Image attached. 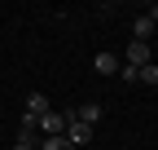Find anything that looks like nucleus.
I'll list each match as a JSON object with an SVG mask.
<instances>
[{
	"mask_svg": "<svg viewBox=\"0 0 158 150\" xmlns=\"http://www.w3.org/2000/svg\"><path fill=\"white\" fill-rule=\"evenodd\" d=\"M40 150H75L66 137H40Z\"/></svg>",
	"mask_w": 158,
	"mask_h": 150,
	"instance_id": "6e6552de",
	"label": "nucleus"
},
{
	"mask_svg": "<svg viewBox=\"0 0 158 150\" xmlns=\"http://www.w3.org/2000/svg\"><path fill=\"white\" fill-rule=\"evenodd\" d=\"M149 31H154V22H149L145 13H141V18H136V22H132V35H136V40H141V44H149Z\"/></svg>",
	"mask_w": 158,
	"mask_h": 150,
	"instance_id": "0eeeda50",
	"label": "nucleus"
},
{
	"mask_svg": "<svg viewBox=\"0 0 158 150\" xmlns=\"http://www.w3.org/2000/svg\"><path fill=\"white\" fill-rule=\"evenodd\" d=\"M92 66H97V75H118V66H123V62H118L114 53H97Z\"/></svg>",
	"mask_w": 158,
	"mask_h": 150,
	"instance_id": "39448f33",
	"label": "nucleus"
},
{
	"mask_svg": "<svg viewBox=\"0 0 158 150\" xmlns=\"http://www.w3.org/2000/svg\"><path fill=\"white\" fill-rule=\"evenodd\" d=\"M70 119H79L75 110H48V115L40 119V133H44V137H66V124Z\"/></svg>",
	"mask_w": 158,
	"mask_h": 150,
	"instance_id": "f257e3e1",
	"label": "nucleus"
},
{
	"mask_svg": "<svg viewBox=\"0 0 158 150\" xmlns=\"http://www.w3.org/2000/svg\"><path fill=\"white\" fill-rule=\"evenodd\" d=\"M141 84H158V66H154V62L141 66Z\"/></svg>",
	"mask_w": 158,
	"mask_h": 150,
	"instance_id": "9b49d317",
	"label": "nucleus"
},
{
	"mask_svg": "<svg viewBox=\"0 0 158 150\" xmlns=\"http://www.w3.org/2000/svg\"><path fill=\"white\" fill-rule=\"evenodd\" d=\"M48 110H53V106H48V97H44V93H27V115H35V119H44Z\"/></svg>",
	"mask_w": 158,
	"mask_h": 150,
	"instance_id": "7ed1b4c3",
	"label": "nucleus"
},
{
	"mask_svg": "<svg viewBox=\"0 0 158 150\" xmlns=\"http://www.w3.org/2000/svg\"><path fill=\"white\" fill-rule=\"evenodd\" d=\"M13 150H40V133H18V146Z\"/></svg>",
	"mask_w": 158,
	"mask_h": 150,
	"instance_id": "1a4fd4ad",
	"label": "nucleus"
},
{
	"mask_svg": "<svg viewBox=\"0 0 158 150\" xmlns=\"http://www.w3.org/2000/svg\"><path fill=\"white\" fill-rule=\"evenodd\" d=\"M75 115H79V124H88V128H97V119H101V106H97V102H88V106H79Z\"/></svg>",
	"mask_w": 158,
	"mask_h": 150,
	"instance_id": "423d86ee",
	"label": "nucleus"
},
{
	"mask_svg": "<svg viewBox=\"0 0 158 150\" xmlns=\"http://www.w3.org/2000/svg\"><path fill=\"white\" fill-rule=\"evenodd\" d=\"M88 137H92V128H88V124H79V119L66 124V141H70V146H84Z\"/></svg>",
	"mask_w": 158,
	"mask_h": 150,
	"instance_id": "20e7f679",
	"label": "nucleus"
},
{
	"mask_svg": "<svg viewBox=\"0 0 158 150\" xmlns=\"http://www.w3.org/2000/svg\"><path fill=\"white\" fill-rule=\"evenodd\" d=\"M118 80H123V84H141V71H136V66H118Z\"/></svg>",
	"mask_w": 158,
	"mask_h": 150,
	"instance_id": "9d476101",
	"label": "nucleus"
},
{
	"mask_svg": "<svg viewBox=\"0 0 158 150\" xmlns=\"http://www.w3.org/2000/svg\"><path fill=\"white\" fill-rule=\"evenodd\" d=\"M149 44H141V40H132V49H127V62L123 66H136V71H141V66H149Z\"/></svg>",
	"mask_w": 158,
	"mask_h": 150,
	"instance_id": "f03ea898",
	"label": "nucleus"
}]
</instances>
